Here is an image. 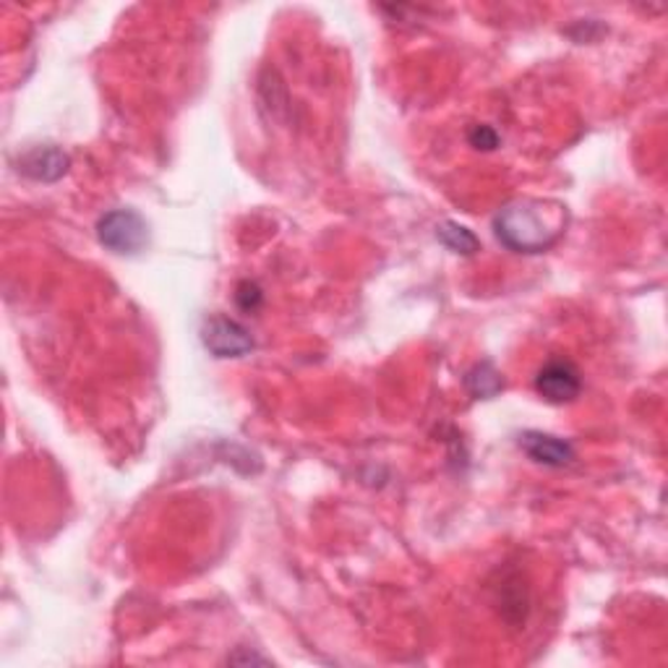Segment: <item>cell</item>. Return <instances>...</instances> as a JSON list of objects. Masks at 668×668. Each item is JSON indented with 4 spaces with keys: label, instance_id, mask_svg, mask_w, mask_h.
I'll return each instance as SVG.
<instances>
[{
    "label": "cell",
    "instance_id": "1",
    "mask_svg": "<svg viewBox=\"0 0 668 668\" xmlns=\"http://www.w3.org/2000/svg\"><path fill=\"white\" fill-rule=\"evenodd\" d=\"M567 228V207L543 198H517L499 209L493 233L515 254H543Z\"/></svg>",
    "mask_w": 668,
    "mask_h": 668
},
{
    "label": "cell",
    "instance_id": "2",
    "mask_svg": "<svg viewBox=\"0 0 668 668\" xmlns=\"http://www.w3.org/2000/svg\"><path fill=\"white\" fill-rule=\"evenodd\" d=\"M98 237L105 248L113 254L133 256L150 243V228L144 217L133 209H111L100 217Z\"/></svg>",
    "mask_w": 668,
    "mask_h": 668
},
{
    "label": "cell",
    "instance_id": "3",
    "mask_svg": "<svg viewBox=\"0 0 668 668\" xmlns=\"http://www.w3.org/2000/svg\"><path fill=\"white\" fill-rule=\"evenodd\" d=\"M536 391L551 404L575 402L582 391L580 371L567 358H549L536 374Z\"/></svg>",
    "mask_w": 668,
    "mask_h": 668
},
{
    "label": "cell",
    "instance_id": "4",
    "mask_svg": "<svg viewBox=\"0 0 668 668\" xmlns=\"http://www.w3.org/2000/svg\"><path fill=\"white\" fill-rule=\"evenodd\" d=\"M202 343L215 358H241L254 350V337L241 321L230 317H211L202 326Z\"/></svg>",
    "mask_w": 668,
    "mask_h": 668
},
{
    "label": "cell",
    "instance_id": "5",
    "mask_svg": "<svg viewBox=\"0 0 668 668\" xmlns=\"http://www.w3.org/2000/svg\"><path fill=\"white\" fill-rule=\"evenodd\" d=\"M519 447L532 462L545 467H567L575 462V447L567 439H558V436L551 434L525 432L519 436Z\"/></svg>",
    "mask_w": 668,
    "mask_h": 668
},
{
    "label": "cell",
    "instance_id": "6",
    "mask_svg": "<svg viewBox=\"0 0 668 668\" xmlns=\"http://www.w3.org/2000/svg\"><path fill=\"white\" fill-rule=\"evenodd\" d=\"M68 165H70V159L66 152L57 150V146L53 144H44V146H35V150L24 154L22 163H18V170H22L24 176H29L31 181L53 183L66 176Z\"/></svg>",
    "mask_w": 668,
    "mask_h": 668
},
{
    "label": "cell",
    "instance_id": "7",
    "mask_svg": "<svg viewBox=\"0 0 668 668\" xmlns=\"http://www.w3.org/2000/svg\"><path fill=\"white\" fill-rule=\"evenodd\" d=\"M465 389L471 391L475 400H491V397H497L504 389V378L493 369V363H475L465 376Z\"/></svg>",
    "mask_w": 668,
    "mask_h": 668
},
{
    "label": "cell",
    "instance_id": "8",
    "mask_svg": "<svg viewBox=\"0 0 668 668\" xmlns=\"http://www.w3.org/2000/svg\"><path fill=\"white\" fill-rule=\"evenodd\" d=\"M436 237H439V241L445 243L452 254L473 256L475 251L480 248V241L475 237L473 230H467L465 224H460V222H441L439 228H436Z\"/></svg>",
    "mask_w": 668,
    "mask_h": 668
},
{
    "label": "cell",
    "instance_id": "9",
    "mask_svg": "<svg viewBox=\"0 0 668 668\" xmlns=\"http://www.w3.org/2000/svg\"><path fill=\"white\" fill-rule=\"evenodd\" d=\"M235 304L241 311L254 313V311H259L261 304H265V293H261V287L256 285V282L246 280L235 287Z\"/></svg>",
    "mask_w": 668,
    "mask_h": 668
},
{
    "label": "cell",
    "instance_id": "10",
    "mask_svg": "<svg viewBox=\"0 0 668 668\" xmlns=\"http://www.w3.org/2000/svg\"><path fill=\"white\" fill-rule=\"evenodd\" d=\"M467 141H471L473 150L480 152H493L499 146V133L493 131L491 126H473L471 131H467Z\"/></svg>",
    "mask_w": 668,
    "mask_h": 668
}]
</instances>
